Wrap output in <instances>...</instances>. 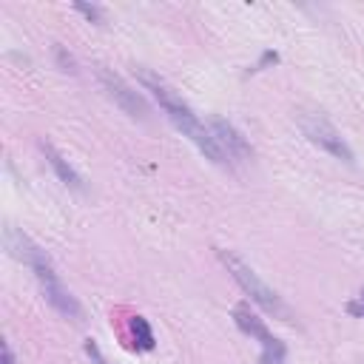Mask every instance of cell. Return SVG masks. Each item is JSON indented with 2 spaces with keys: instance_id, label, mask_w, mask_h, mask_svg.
<instances>
[{
  "instance_id": "30bf717a",
  "label": "cell",
  "mask_w": 364,
  "mask_h": 364,
  "mask_svg": "<svg viewBox=\"0 0 364 364\" xmlns=\"http://www.w3.org/2000/svg\"><path fill=\"white\" fill-rule=\"evenodd\" d=\"M131 336L139 350H154V333L145 316H131Z\"/></svg>"
},
{
  "instance_id": "ba28073f",
  "label": "cell",
  "mask_w": 364,
  "mask_h": 364,
  "mask_svg": "<svg viewBox=\"0 0 364 364\" xmlns=\"http://www.w3.org/2000/svg\"><path fill=\"white\" fill-rule=\"evenodd\" d=\"M233 321H236V327H239L242 333H247V336L259 338L262 344H267V341L273 338V336H270V330L264 327V321L259 318V313H253L247 301H242V304H236V307H233Z\"/></svg>"
},
{
  "instance_id": "6da1fadb",
  "label": "cell",
  "mask_w": 364,
  "mask_h": 364,
  "mask_svg": "<svg viewBox=\"0 0 364 364\" xmlns=\"http://www.w3.org/2000/svg\"><path fill=\"white\" fill-rule=\"evenodd\" d=\"M136 80L145 85V91L154 94V100H156L159 108L168 114V119L182 131V136H188L213 165H228V156H225V151L219 148V142H216V136L210 134V128H205V125L196 119L193 108H191L159 74H154V71H148V68H136Z\"/></svg>"
},
{
  "instance_id": "277c9868",
  "label": "cell",
  "mask_w": 364,
  "mask_h": 364,
  "mask_svg": "<svg viewBox=\"0 0 364 364\" xmlns=\"http://www.w3.org/2000/svg\"><path fill=\"white\" fill-rule=\"evenodd\" d=\"M6 247H9V253L14 256V259H20L23 264H28L31 270H34V276L40 279V284H51V282H60L57 279V270H54V264H51V259H48V253L40 247V245H34L26 233H20L17 228H6Z\"/></svg>"
},
{
  "instance_id": "3957f363",
  "label": "cell",
  "mask_w": 364,
  "mask_h": 364,
  "mask_svg": "<svg viewBox=\"0 0 364 364\" xmlns=\"http://www.w3.org/2000/svg\"><path fill=\"white\" fill-rule=\"evenodd\" d=\"M299 128H301V134H304L313 145H318V148L327 151L330 156H336V159H341V162H347V165L355 162L353 148L347 145V139H344V136L336 131V125H333L330 119H324L321 114H316V111H301V114H299Z\"/></svg>"
},
{
  "instance_id": "2e32d148",
  "label": "cell",
  "mask_w": 364,
  "mask_h": 364,
  "mask_svg": "<svg viewBox=\"0 0 364 364\" xmlns=\"http://www.w3.org/2000/svg\"><path fill=\"white\" fill-rule=\"evenodd\" d=\"M0 350H3V364H14V353H11L9 341H0Z\"/></svg>"
},
{
  "instance_id": "52a82bcc",
  "label": "cell",
  "mask_w": 364,
  "mask_h": 364,
  "mask_svg": "<svg viewBox=\"0 0 364 364\" xmlns=\"http://www.w3.org/2000/svg\"><path fill=\"white\" fill-rule=\"evenodd\" d=\"M40 148H43V154H46V159H48V165L54 168V173L60 176V182H63V185H68L71 191H82V188H85V185H82V176L74 171V165H71V162H68V159H65V156H63L51 142H46V139H43V142H40Z\"/></svg>"
},
{
  "instance_id": "9a60e30c",
  "label": "cell",
  "mask_w": 364,
  "mask_h": 364,
  "mask_svg": "<svg viewBox=\"0 0 364 364\" xmlns=\"http://www.w3.org/2000/svg\"><path fill=\"white\" fill-rule=\"evenodd\" d=\"M347 310H350L353 316H361V318H364V293H361L355 301H350V304H347Z\"/></svg>"
},
{
  "instance_id": "7a4b0ae2",
  "label": "cell",
  "mask_w": 364,
  "mask_h": 364,
  "mask_svg": "<svg viewBox=\"0 0 364 364\" xmlns=\"http://www.w3.org/2000/svg\"><path fill=\"white\" fill-rule=\"evenodd\" d=\"M219 253V259H222V264L228 267V273L233 276V282L250 296V301L253 304H259L264 313H270L273 318H282V321H290L293 316H290V307L282 301V296L273 290V287H267L262 279H259V273L247 264V262H242L233 250H216Z\"/></svg>"
},
{
  "instance_id": "5b68a950",
  "label": "cell",
  "mask_w": 364,
  "mask_h": 364,
  "mask_svg": "<svg viewBox=\"0 0 364 364\" xmlns=\"http://www.w3.org/2000/svg\"><path fill=\"white\" fill-rule=\"evenodd\" d=\"M97 77H100V82H102V88H105V94L131 117V119H148V114H151V108H148V102H145V97L139 94V91H134L119 74H114V71H108V68H100L97 71Z\"/></svg>"
},
{
  "instance_id": "9c48e42d",
  "label": "cell",
  "mask_w": 364,
  "mask_h": 364,
  "mask_svg": "<svg viewBox=\"0 0 364 364\" xmlns=\"http://www.w3.org/2000/svg\"><path fill=\"white\" fill-rule=\"evenodd\" d=\"M43 296H46V301H48L57 313H63V316H68V318H80V316H82V310H80L77 299L63 287V282L43 284Z\"/></svg>"
},
{
  "instance_id": "5bb4252c",
  "label": "cell",
  "mask_w": 364,
  "mask_h": 364,
  "mask_svg": "<svg viewBox=\"0 0 364 364\" xmlns=\"http://www.w3.org/2000/svg\"><path fill=\"white\" fill-rule=\"evenodd\" d=\"M85 353H88V358H91L94 364H105V358H102V353H100V347H97V344H94L91 338L85 341Z\"/></svg>"
},
{
  "instance_id": "8992f818",
  "label": "cell",
  "mask_w": 364,
  "mask_h": 364,
  "mask_svg": "<svg viewBox=\"0 0 364 364\" xmlns=\"http://www.w3.org/2000/svg\"><path fill=\"white\" fill-rule=\"evenodd\" d=\"M210 134L216 136V142H219V148L225 151L228 159H239V162H245V159L253 156L250 142H247V139L236 131V125H230L228 119L213 117V119H210Z\"/></svg>"
},
{
  "instance_id": "8fae6325",
  "label": "cell",
  "mask_w": 364,
  "mask_h": 364,
  "mask_svg": "<svg viewBox=\"0 0 364 364\" xmlns=\"http://www.w3.org/2000/svg\"><path fill=\"white\" fill-rule=\"evenodd\" d=\"M284 355H287V350H284V341L282 338H270L267 344H262V364H284Z\"/></svg>"
},
{
  "instance_id": "4fadbf2b",
  "label": "cell",
  "mask_w": 364,
  "mask_h": 364,
  "mask_svg": "<svg viewBox=\"0 0 364 364\" xmlns=\"http://www.w3.org/2000/svg\"><path fill=\"white\" fill-rule=\"evenodd\" d=\"M74 9H77V11H82V14H85L88 20H94V23H100V17H102L97 6H85V3H74Z\"/></svg>"
},
{
  "instance_id": "7c38bea8",
  "label": "cell",
  "mask_w": 364,
  "mask_h": 364,
  "mask_svg": "<svg viewBox=\"0 0 364 364\" xmlns=\"http://www.w3.org/2000/svg\"><path fill=\"white\" fill-rule=\"evenodd\" d=\"M54 54L60 57V63H63V71H68V74H77V65H74V57H71V54L65 57V51H63V46H57V48H54Z\"/></svg>"
}]
</instances>
